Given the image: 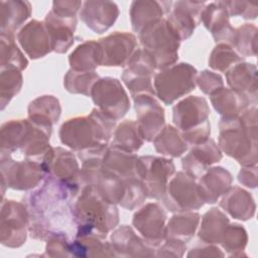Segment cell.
<instances>
[{"label": "cell", "instance_id": "obj_1", "mask_svg": "<svg viewBox=\"0 0 258 258\" xmlns=\"http://www.w3.org/2000/svg\"><path fill=\"white\" fill-rule=\"evenodd\" d=\"M79 191L47 174L35 189L28 192L23 198V205L31 237L40 240L54 237L75 239L78 226L73 202Z\"/></svg>", "mask_w": 258, "mask_h": 258}, {"label": "cell", "instance_id": "obj_2", "mask_svg": "<svg viewBox=\"0 0 258 258\" xmlns=\"http://www.w3.org/2000/svg\"><path fill=\"white\" fill-rule=\"evenodd\" d=\"M73 212L78 226L76 238L97 236L105 239L119 222L116 205L105 200L90 184L83 185L75 197Z\"/></svg>", "mask_w": 258, "mask_h": 258}, {"label": "cell", "instance_id": "obj_3", "mask_svg": "<svg viewBox=\"0 0 258 258\" xmlns=\"http://www.w3.org/2000/svg\"><path fill=\"white\" fill-rule=\"evenodd\" d=\"M219 145L229 156L244 166L256 165L257 109L248 108L236 117H222L219 123Z\"/></svg>", "mask_w": 258, "mask_h": 258}, {"label": "cell", "instance_id": "obj_4", "mask_svg": "<svg viewBox=\"0 0 258 258\" xmlns=\"http://www.w3.org/2000/svg\"><path fill=\"white\" fill-rule=\"evenodd\" d=\"M51 132L26 120H10L1 127V154L17 155L43 162Z\"/></svg>", "mask_w": 258, "mask_h": 258}, {"label": "cell", "instance_id": "obj_5", "mask_svg": "<svg viewBox=\"0 0 258 258\" xmlns=\"http://www.w3.org/2000/svg\"><path fill=\"white\" fill-rule=\"evenodd\" d=\"M115 122L99 109H93L87 117L67 120L59 130L60 141L78 152L108 146Z\"/></svg>", "mask_w": 258, "mask_h": 258}, {"label": "cell", "instance_id": "obj_6", "mask_svg": "<svg viewBox=\"0 0 258 258\" xmlns=\"http://www.w3.org/2000/svg\"><path fill=\"white\" fill-rule=\"evenodd\" d=\"M172 112L173 123L188 145H198L209 139L210 108L205 98L189 96L177 103Z\"/></svg>", "mask_w": 258, "mask_h": 258}, {"label": "cell", "instance_id": "obj_7", "mask_svg": "<svg viewBox=\"0 0 258 258\" xmlns=\"http://www.w3.org/2000/svg\"><path fill=\"white\" fill-rule=\"evenodd\" d=\"M138 36L143 48L154 58L158 70L174 64L178 58L180 38L166 18L146 25Z\"/></svg>", "mask_w": 258, "mask_h": 258}, {"label": "cell", "instance_id": "obj_8", "mask_svg": "<svg viewBox=\"0 0 258 258\" xmlns=\"http://www.w3.org/2000/svg\"><path fill=\"white\" fill-rule=\"evenodd\" d=\"M197 76V70L189 63L172 64L154 76V92L164 104H172L195 90Z\"/></svg>", "mask_w": 258, "mask_h": 258}, {"label": "cell", "instance_id": "obj_9", "mask_svg": "<svg viewBox=\"0 0 258 258\" xmlns=\"http://www.w3.org/2000/svg\"><path fill=\"white\" fill-rule=\"evenodd\" d=\"M1 175L3 185L26 190L38 186L47 173L41 161L29 158L15 160L12 157L1 155Z\"/></svg>", "mask_w": 258, "mask_h": 258}, {"label": "cell", "instance_id": "obj_10", "mask_svg": "<svg viewBox=\"0 0 258 258\" xmlns=\"http://www.w3.org/2000/svg\"><path fill=\"white\" fill-rule=\"evenodd\" d=\"M90 96L97 109L114 121L124 117L130 108L129 98L121 83L115 78L99 79L92 87Z\"/></svg>", "mask_w": 258, "mask_h": 258}, {"label": "cell", "instance_id": "obj_11", "mask_svg": "<svg viewBox=\"0 0 258 258\" xmlns=\"http://www.w3.org/2000/svg\"><path fill=\"white\" fill-rule=\"evenodd\" d=\"M161 201L170 212H190L199 210L205 204L196 178L182 171L177 172L168 181Z\"/></svg>", "mask_w": 258, "mask_h": 258}, {"label": "cell", "instance_id": "obj_12", "mask_svg": "<svg viewBox=\"0 0 258 258\" xmlns=\"http://www.w3.org/2000/svg\"><path fill=\"white\" fill-rule=\"evenodd\" d=\"M174 169V164L170 159L157 156L138 157L137 171L148 198L155 200L163 198Z\"/></svg>", "mask_w": 258, "mask_h": 258}, {"label": "cell", "instance_id": "obj_13", "mask_svg": "<svg viewBox=\"0 0 258 258\" xmlns=\"http://www.w3.org/2000/svg\"><path fill=\"white\" fill-rule=\"evenodd\" d=\"M156 69L152 55L144 48H137L122 74V81L133 98L140 94H155L151 79Z\"/></svg>", "mask_w": 258, "mask_h": 258}, {"label": "cell", "instance_id": "obj_14", "mask_svg": "<svg viewBox=\"0 0 258 258\" xmlns=\"http://www.w3.org/2000/svg\"><path fill=\"white\" fill-rule=\"evenodd\" d=\"M28 215L23 204L3 201L1 207V243L8 247H19L26 240Z\"/></svg>", "mask_w": 258, "mask_h": 258}, {"label": "cell", "instance_id": "obj_15", "mask_svg": "<svg viewBox=\"0 0 258 258\" xmlns=\"http://www.w3.org/2000/svg\"><path fill=\"white\" fill-rule=\"evenodd\" d=\"M166 212L157 203H150L133 216V226L151 247H157L165 239Z\"/></svg>", "mask_w": 258, "mask_h": 258}, {"label": "cell", "instance_id": "obj_16", "mask_svg": "<svg viewBox=\"0 0 258 258\" xmlns=\"http://www.w3.org/2000/svg\"><path fill=\"white\" fill-rule=\"evenodd\" d=\"M46 173L64 182L75 190L83 186L81 169L75 155L61 147L50 148L43 161Z\"/></svg>", "mask_w": 258, "mask_h": 258}, {"label": "cell", "instance_id": "obj_17", "mask_svg": "<svg viewBox=\"0 0 258 258\" xmlns=\"http://www.w3.org/2000/svg\"><path fill=\"white\" fill-rule=\"evenodd\" d=\"M137 126L146 141H153L164 125V110L151 94H140L134 98Z\"/></svg>", "mask_w": 258, "mask_h": 258}, {"label": "cell", "instance_id": "obj_18", "mask_svg": "<svg viewBox=\"0 0 258 258\" xmlns=\"http://www.w3.org/2000/svg\"><path fill=\"white\" fill-rule=\"evenodd\" d=\"M103 52L102 66L124 67L137 49L136 37L127 32L116 31L99 39Z\"/></svg>", "mask_w": 258, "mask_h": 258}, {"label": "cell", "instance_id": "obj_19", "mask_svg": "<svg viewBox=\"0 0 258 258\" xmlns=\"http://www.w3.org/2000/svg\"><path fill=\"white\" fill-rule=\"evenodd\" d=\"M205 4V2L198 1H177L172 3L166 19L180 40L186 39L192 34L196 26L201 21Z\"/></svg>", "mask_w": 258, "mask_h": 258}, {"label": "cell", "instance_id": "obj_20", "mask_svg": "<svg viewBox=\"0 0 258 258\" xmlns=\"http://www.w3.org/2000/svg\"><path fill=\"white\" fill-rule=\"evenodd\" d=\"M119 15L118 6L109 1H86L80 11L81 19L96 33L108 30Z\"/></svg>", "mask_w": 258, "mask_h": 258}, {"label": "cell", "instance_id": "obj_21", "mask_svg": "<svg viewBox=\"0 0 258 258\" xmlns=\"http://www.w3.org/2000/svg\"><path fill=\"white\" fill-rule=\"evenodd\" d=\"M43 22L50 37L52 50L58 53L66 52L74 42L77 17L59 15L51 10Z\"/></svg>", "mask_w": 258, "mask_h": 258}, {"label": "cell", "instance_id": "obj_22", "mask_svg": "<svg viewBox=\"0 0 258 258\" xmlns=\"http://www.w3.org/2000/svg\"><path fill=\"white\" fill-rule=\"evenodd\" d=\"M222 152L213 139L194 145L189 153L182 158V168L195 178H199L209 167L221 160Z\"/></svg>", "mask_w": 258, "mask_h": 258}, {"label": "cell", "instance_id": "obj_23", "mask_svg": "<svg viewBox=\"0 0 258 258\" xmlns=\"http://www.w3.org/2000/svg\"><path fill=\"white\" fill-rule=\"evenodd\" d=\"M18 41L31 58H39L52 50L51 41L44 22L29 21L17 34Z\"/></svg>", "mask_w": 258, "mask_h": 258}, {"label": "cell", "instance_id": "obj_24", "mask_svg": "<svg viewBox=\"0 0 258 258\" xmlns=\"http://www.w3.org/2000/svg\"><path fill=\"white\" fill-rule=\"evenodd\" d=\"M233 177L223 167H212L207 169L198 181L200 195L205 203L215 204L231 187Z\"/></svg>", "mask_w": 258, "mask_h": 258}, {"label": "cell", "instance_id": "obj_25", "mask_svg": "<svg viewBox=\"0 0 258 258\" xmlns=\"http://www.w3.org/2000/svg\"><path fill=\"white\" fill-rule=\"evenodd\" d=\"M201 21L211 31L216 41H228L230 43L235 28L229 22V13L222 1L213 2L205 6L202 11Z\"/></svg>", "mask_w": 258, "mask_h": 258}, {"label": "cell", "instance_id": "obj_26", "mask_svg": "<svg viewBox=\"0 0 258 258\" xmlns=\"http://www.w3.org/2000/svg\"><path fill=\"white\" fill-rule=\"evenodd\" d=\"M171 1H134L131 4L130 16L132 29L139 33L146 25L158 21L168 14L172 7Z\"/></svg>", "mask_w": 258, "mask_h": 258}, {"label": "cell", "instance_id": "obj_27", "mask_svg": "<svg viewBox=\"0 0 258 258\" xmlns=\"http://www.w3.org/2000/svg\"><path fill=\"white\" fill-rule=\"evenodd\" d=\"M116 256H153L155 255L144 239H140L131 227L123 225L111 236Z\"/></svg>", "mask_w": 258, "mask_h": 258}, {"label": "cell", "instance_id": "obj_28", "mask_svg": "<svg viewBox=\"0 0 258 258\" xmlns=\"http://www.w3.org/2000/svg\"><path fill=\"white\" fill-rule=\"evenodd\" d=\"M256 67L248 62H238L226 72L227 83L231 90L246 95L256 102Z\"/></svg>", "mask_w": 258, "mask_h": 258}, {"label": "cell", "instance_id": "obj_29", "mask_svg": "<svg viewBox=\"0 0 258 258\" xmlns=\"http://www.w3.org/2000/svg\"><path fill=\"white\" fill-rule=\"evenodd\" d=\"M220 207L233 218L247 221L255 214V203L252 196L239 186L230 187L220 202Z\"/></svg>", "mask_w": 258, "mask_h": 258}, {"label": "cell", "instance_id": "obj_30", "mask_svg": "<svg viewBox=\"0 0 258 258\" xmlns=\"http://www.w3.org/2000/svg\"><path fill=\"white\" fill-rule=\"evenodd\" d=\"M216 111L223 117H236L243 114L251 103L246 95L224 87L210 95Z\"/></svg>", "mask_w": 258, "mask_h": 258}, {"label": "cell", "instance_id": "obj_31", "mask_svg": "<svg viewBox=\"0 0 258 258\" xmlns=\"http://www.w3.org/2000/svg\"><path fill=\"white\" fill-rule=\"evenodd\" d=\"M59 116V102L53 96H41L29 104L28 119L50 132Z\"/></svg>", "mask_w": 258, "mask_h": 258}, {"label": "cell", "instance_id": "obj_32", "mask_svg": "<svg viewBox=\"0 0 258 258\" xmlns=\"http://www.w3.org/2000/svg\"><path fill=\"white\" fill-rule=\"evenodd\" d=\"M103 52L98 41L90 40L80 44L69 57L72 70L79 72H93L102 66Z\"/></svg>", "mask_w": 258, "mask_h": 258}, {"label": "cell", "instance_id": "obj_33", "mask_svg": "<svg viewBox=\"0 0 258 258\" xmlns=\"http://www.w3.org/2000/svg\"><path fill=\"white\" fill-rule=\"evenodd\" d=\"M230 222L217 208L208 211L202 219L199 237L204 243L221 244Z\"/></svg>", "mask_w": 258, "mask_h": 258}, {"label": "cell", "instance_id": "obj_34", "mask_svg": "<svg viewBox=\"0 0 258 258\" xmlns=\"http://www.w3.org/2000/svg\"><path fill=\"white\" fill-rule=\"evenodd\" d=\"M30 14L31 6L27 1H1V33L13 34Z\"/></svg>", "mask_w": 258, "mask_h": 258}, {"label": "cell", "instance_id": "obj_35", "mask_svg": "<svg viewBox=\"0 0 258 258\" xmlns=\"http://www.w3.org/2000/svg\"><path fill=\"white\" fill-rule=\"evenodd\" d=\"M199 222V213L179 212L169 220L165 227V239H174L185 243L194 236Z\"/></svg>", "mask_w": 258, "mask_h": 258}, {"label": "cell", "instance_id": "obj_36", "mask_svg": "<svg viewBox=\"0 0 258 258\" xmlns=\"http://www.w3.org/2000/svg\"><path fill=\"white\" fill-rule=\"evenodd\" d=\"M154 147L157 152L171 157L182 155L188 148V144L180 135L179 131L171 126L166 125L155 136Z\"/></svg>", "mask_w": 258, "mask_h": 258}, {"label": "cell", "instance_id": "obj_37", "mask_svg": "<svg viewBox=\"0 0 258 258\" xmlns=\"http://www.w3.org/2000/svg\"><path fill=\"white\" fill-rule=\"evenodd\" d=\"M142 144L143 138L136 122L127 120L117 127L114 133V140L112 145L122 150L135 153L138 151Z\"/></svg>", "mask_w": 258, "mask_h": 258}, {"label": "cell", "instance_id": "obj_38", "mask_svg": "<svg viewBox=\"0 0 258 258\" xmlns=\"http://www.w3.org/2000/svg\"><path fill=\"white\" fill-rule=\"evenodd\" d=\"M27 59L14 42L11 33H1V70L22 71L27 67Z\"/></svg>", "mask_w": 258, "mask_h": 258}, {"label": "cell", "instance_id": "obj_39", "mask_svg": "<svg viewBox=\"0 0 258 258\" xmlns=\"http://www.w3.org/2000/svg\"><path fill=\"white\" fill-rule=\"evenodd\" d=\"M99 75L93 72H79L70 70L63 81L67 91L75 94H83L90 96L94 84L99 80Z\"/></svg>", "mask_w": 258, "mask_h": 258}, {"label": "cell", "instance_id": "obj_40", "mask_svg": "<svg viewBox=\"0 0 258 258\" xmlns=\"http://www.w3.org/2000/svg\"><path fill=\"white\" fill-rule=\"evenodd\" d=\"M256 32L257 28L252 24L240 26L235 29L230 44L243 56L256 55Z\"/></svg>", "mask_w": 258, "mask_h": 258}, {"label": "cell", "instance_id": "obj_41", "mask_svg": "<svg viewBox=\"0 0 258 258\" xmlns=\"http://www.w3.org/2000/svg\"><path fill=\"white\" fill-rule=\"evenodd\" d=\"M240 61L242 57L228 43L218 44L209 57V66L220 72H227Z\"/></svg>", "mask_w": 258, "mask_h": 258}, {"label": "cell", "instance_id": "obj_42", "mask_svg": "<svg viewBox=\"0 0 258 258\" xmlns=\"http://www.w3.org/2000/svg\"><path fill=\"white\" fill-rule=\"evenodd\" d=\"M22 86V75L20 71L13 69L1 70V109L3 110L7 103L20 91Z\"/></svg>", "mask_w": 258, "mask_h": 258}, {"label": "cell", "instance_id": "obj_43", "mask_svg": "<svg viewBox=\"0 0 258 258\" xmlns=\"http://www.w3.org/2000/svg\"><path fill=\"white\" fill-rule=\"evenodd\" d=\"M246 230L239 224H229L225 232L222 246L228 252L243 251L247 244Z\"/></svg>", "mask_w": 258, "mask_h": 258}, {"label": "cell", "instance_id": "obj_44", "mask_svg": "<svg viewBox=\"0 0 258 258\" xmlns=\"http://www.w3.org/2000/svg\"><path fill=\"white\" fill-rule=\"evenodd\" d=\"M229 16H241L245 19H254L257 16V6L244 1H222Z\"/></svg>", "mask_w": 258, "mask_h": 258}, {"label": "cell", "instance_id": "obj_45", "mask_svg": "<svg viewBox=\"0 0 258 258\" xmlns=\"http://www.w3.org/2000/svg\"><path fill=\"white\" fill-rule=\"evenodd\" d=\"M197 82L201 90L207 95H212L213 93L223 88L222 77L219 74H215L208 70L203 71L199 75Z\"/></svg>", "mask_w": 258, "mask_h": 258}, {"label": "cell", "instance_id": "obj_46", "mask_svg": "<svg viewBox=\"0 0 258 258\" xmlns=\"http://www.w3.org/2000/svg\"><path fill=\"white\" fill-rule=\"evenodd\" d=\"M238 180L240 183L244 184L247 187L254 188L257 185V172L256 165L245 166L241 169L238 175Z\"/></svg>", "mask_w": 258, "mask_h": 258}]
</instances>
